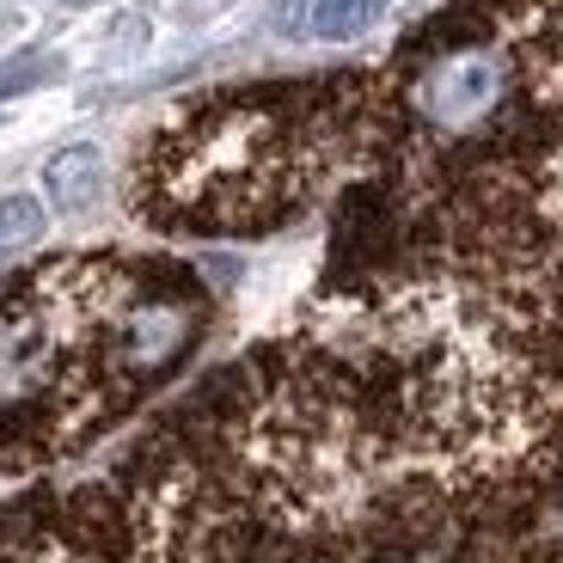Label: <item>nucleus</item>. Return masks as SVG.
<instances>
[{"label":"nucleus","instance_id":"f257e3e1","mask_svg":"<svg viewBox=\"0 0 563 563\" xmlns=\"http://www.w3.org/2000/svg\"><path fill=\"white\" fill-rule=\"evenodd\" d=\"M393 135L380 86H257L172 117L135 159L129 202L178 233H257L307 202L312 184L362 166Z\"/></svg>","mask_w":563,"mask_h":563},{"label":"nucleus","instance_id":"f03ea898","mask_svg":"<svg viewBox=\"0 0 563 563\" xmlns=\"http://www.w3.org/2000/svg\"><path fill=\"white\" fill-rule=\"evenodd\" d=\"M43 190H49L56 209H86L92 190H99V154H92V147H68V154H56L49 172H43Z\"/></svg>","mask_w":563,"mask_h":563},{"label":"nucleus","instance_id":"7ed1b4c3","mask_svg":"<svg viewBox=\"0 0 563 563\" xmlns=\"http://www.w3.org/2000/svg\"><path fill=\"white\" fill-rule=\"evenodd\" d=\"M380 7L386 0H312L307 31H319V37H355V31H367L380 19Z\"/></svg>","mask_w":563,"mask_h":563},{"label":"nucleus","instance_id":"20e7f679","mask_svg":"<svg viewBox=\"0 0 563 563\" xmlns=\"http://www.w3.org/2000/svg\"><path fill=\"white\" fill-rule=\"evenodd\" d=\"M37 233H43V209L31 197H7V202H0V252L31 245Z\"/></svg>","mask_w":563,"mask_h":563}]
</instances>
